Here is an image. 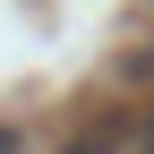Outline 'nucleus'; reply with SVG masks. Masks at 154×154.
<instances>
[{
	"label": "nucleus",
	"mask_w": 154,
	"mask_h": 154,
	"mask_svg": "<svg viewBox=\"0 0 154 154\" xmlns=\"http://www.w3.org/2000/svg\"><path fill=\"white\" fill-rule=\"evenodd\" d=\"M137 154H154V111H146V128H137Z\"/></svg>",
	"instance_id": "nucleus-1"
},
{
	"label": "nucleus",
	"mask_w": 154,
	"mask_h": 154,
	"mask_svg": "<svg viewBox=\"0 0 154 154\" xmlns=\"http://www.w3.org/2000/svg\"><path fill=\"white\" fill-rule=\"evenodd\" d=\"M69 154H103V137H77V146H69Z\"/></svg>",
	"instance_id": "nucleus-2"
},
{
	"label": "nucleus",
	"mask_w": 154,
	"mask_h": 154,
	"mask_svg": "<svg viewBox=\"0 0 154 154\" xmlns=\"http://www.w3.org/2000/svg\"><path fill=\"white\" fill-rule=\"evenodd\" d=\"M0 154H17V128H0Z\"/></svg>",
	"instance_id": "nucleus-3"
}]
</instances>
